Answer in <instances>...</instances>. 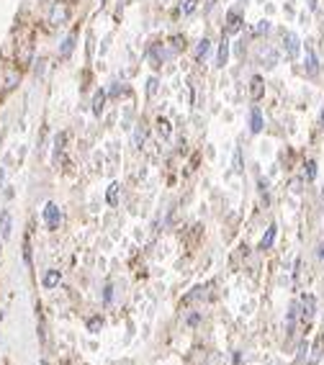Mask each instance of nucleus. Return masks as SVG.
I'll return each mask as SVG.
<instances>
[{
	"instance_id": "nucleus-10",
	"label": "nucleus",
	"mask_w": 324,
	"mask_h": 365,
	"mask_svg": "<svg viewBox=\"0 0 324 365\" xmlns=\"http://www.w3.org/2000/svg\"><path fill=\"white\" fill-rule=\"evenodd\" d=\"M157 131H159V136L170 139V134H173V129H170V121H168V118H157Z\"/></svg>"
},
{
	"instance_id": "nucleus-18",
	"label": "nucleus",
	"mask_w": 324,
	"mask_h": 365,
	"mask_svg": "<svg viewBox=\"0 0 324 365\" xmlns=\"http://www.w3.org/2000/svg\"><path fill=\"white\" fill-rule=\"evenodd\" d=\"M239 29V18H237V13H229V31H237Z\"/></svg>"
},
{
	"instance_id": "nucleus-23",
	"label": "nucleus",
	"mask_w": 324,
	"mask_h": 365,
	"mask_svg": "<svg viewBox=\"0 0 324 365\" xmlns=\"http://www.w3.org/2000/svg\"><path fill=\"white\" fill-rule=\"evenodd\" d=\"M11 229H8V216H3V234H8Z\"/></svg>"
},
{
	"instance_id": "nucleus-11",
	"label": "nucleus",
	"mask_w": 324,
	"mask_h": 365,
	"mask_svg": "<svg viewBox=\"0 0 324 365\" xmlns=\"http://www.w3.org/2000/svg\"><path fill=\"white\" fill-rule=\"evenodd\" d=\"M103 103H106V93H103V90H98V93H95V98H93V111H95V116H100Z\"/></svg>"
},
{
	"instance_id": "nucleus-13",
	"label": "nucleus",
	"mask_w": 324,
	"mask_h": 365,
	"mask_svg": "<svg viewBox=\"0 0 324 365\" xmlns=\"http://www.w3.org/2000/svg\"><path fill=\"white\" fill-rule=\"evenodd\" d=\"M227 57H229V44H227V39H224V42H221V47H219V59H216V62H219V67H224V65H227Z\"/></svg>"
},
{
	"instance_id": "nucleus-15",
	"label": "nucleus",
	"mask_w": 324,
	"mask_h": 365,
	"mask_svg": "<svg viewBox=\"0 0 324 365\" xmlns=\"http://www.w3.org/2000/svg\"><path fill=\"white\" fill-rule=\"evenodd\" d=\"M209 49H211V47H209V39H204V42L198 44V52H196V57H198V59H204V57L209 54Z\"/></svg>"
},
{
	"instance_id": "nucleus-6",
	"label": "nucleus",
	"mask_w": 324,
	"mask_h": 365,
	"mask_svg": "<svg viewBox=\"0 0 324 365\" xmlns=\"http://www.w3.org/2000/svg\"><path fill=\"white\" fill-rule=\"evenodd\" d=\"M75 42H77V31H72L65 42H62V49H59V57L62 59H67L70 54H72V49H75Z\"/></svg>"
},
{
	"instance_id": "nucleus-7",
	"label": "nucleus",
	"mask_w": 324,
	"mask_h": 365,
	"mask_svg": "<svg viewBox=\"0 0 324 365\" xmlns=\"http://www.w3.org/2000/svg\"><path fill=\"white\" fill-rule=\"evenodd\" d=\"M306 72H309V75H316V72H319V59H316V54H314L311 47H306Z\"/></svg>"
},
{
	"instance_id": "nucleus-3",
	"label": "nucleus",
	"mask_w": 324,
	"mask_h": 365,
	"mask_svg": "<svg viewBox=\"0 0 324 365\" xmlns=\"http://www.w3.org/2000/svg\"><path fill=\"white\" fill-rule=\"evenodd\" d=\"M283 44H286V52H288V57H291V59H293V57H298L301 42H298V36H296V34H291V31H283Z\"/></svg>"
},
{
	"instance_id": "nucleus-4",
	"label": "nucleus",
	"mask_w": 324,
	"mask_h": 365,
	"mask_svg": "<svg viewBox=\"0 0 324 365\" xmlns=\"http://www.w3.org/2000/svg\"><path fill=\"white\" fill-rule=\"evenodd\" d=\"M314 309H316V301H314V296H303V298H301V319H303V321H311V316H314Z\"/></svg>"
},
{
	"instance_id": "nucleus-9",
	"label": "nucleus",
	"mask_w": 324,
	"mask_h": 365,
	"mask_svg": "<svg viewBox=\"0 0 324 365\" xmlns=\"http://www.w3.org/2000/svg\"><path fill=\"white\" fill-rule=\"evenodd\" d=\"M273 242H275V227H268L265 237L260 239V250H270V247H273Z\"/></svg>"
},
{
	"instance_id": "nucleus-8",
	"label": "nucleus",
	"mask_w": 324,
	"mask_h": 365,
	"mask_svg": "<svg viewBox=\"0 0 324 365\" xmlns=\"http://www.w3.org/2000/svg\"><path fill=\"white\" fill-rule=\"evenodd\" d=\"M250 129H252V134H260L262 131V113H260V108H252V113H250Z\"/></svg>"
},
{
	"instance_id": "nucleus-26",
	"label": "nucleus",
	"mask_w": 324,
	"mask_h": 365,
	"mask_svg": "<svg viewBox=\"0 0 324 365\" xmlns=\"http://www.w3.org/2000/svg\"><path fill=\"white\" fill-rule=\"evenodd\" d=\"M321 124H324V111H321Z\"/></svg>"
},
{
	"instance_id": "nucleus-17",
	"label": "nucleus",
	"mask_w": 324,
	"mask_h": 365,
	"mask_svg": "<svg viewBox=\"0 0 324 365\" xmlns=\"http://www.w3.org/2000/svg\"><path fill=\"white\" fill-rule=\"evenodd\" d=\"M108 201H111V204H116V201H118V186H116V182H113L111 191H108Z\"/></svg>"
},
{
	"instance_id": "nucleus-20",
	"label": "nucleus",
	"mask_w": 324,
	"mask_h": 365,
	"mask_svg": "<svg viewBox=\"0 0 324 365\" xmlns=\"http://www.w3.org/2000/svg\"><path fill=\"white\" fill-rule=\"evenodd\" d=\"M196 3H198V0H188V3H186V8H183V13H191V11L196 8Z\"/></svg>"
},
{
	"instance_id": "nucleus-24",
	"label": "nucleus",
	"mask_w": 324,
	"mask_h": 365,
	"mask_svg": "<svg viewBox=\"0 0 324 365\" xmlns=\"http://www.w3.org/2000/svg\"><path fill=\"white\" fill-rule=\"evenodd\" d=\"M309 8H311V11H316V0H309Z\"/></svg>"
},
{
	"instance_id": "nucleus-25",
	"label": "nucleus",
	"mask_w": 324,
	"mask_h": 365,
	"mask_svg": "<svg viewBox=\"0 0 324 365\" xmlns=\"http://www.w3.org/2000/svg\"><path fill=\"white\" fill-rule=\"evenodd\" d=\"M319 255H321V257H324V245H321V247H319Z\"/></svg>"
},
{
	"instance_id": "nucleus-21",
	"label": "nucleus",
	"mask_w": 324,
	"mask_h": 365,
	"mask_svg": "<svg viewBox=\"0 0 324 365\" xmlns=\"http://www.w3.org/2000/svg\"><path fill=\"white\" fill-rule=\"evenodd\" d=\"M88 327H90V329H93V332H95V329H98V327H100V319H90V321H88Z\"/></svg>"
},
{
	"instance_id": "nucleus-5",
	"label": "nucleus",
	"mask_w": 324,
	"mask_h": 365,
	"mask_svg": "<svg viewBox=\"0 0 324 365\" xmlns=\"http://www.w3.org/2000/svg\"><path fill=\"white\" fill-rule=\"evenodd\" d=\"M59 280H62V273H59V270H47V273H44V278H42V286L52 291V288H57V286H59Z\"/></svg>"
},
{
	"instance_id": "nucleus-14",
	"label": "nucleus",
	"mask_w": 324,
	"mask_h": 365,
	"mask_svg": "<svg viewBox=\"0 0 324 365\" xmlns=\"http://www.w3.org/2000/svg\"><path fill=\"white\" fill-rule=\"evenodd\" d=\"M321 347H324V339L319 337V339L314 342V355H311V362H316V360L321 357Z\"/></svg>"
},
{
	"instance_id": "nucleus-1",
	"label": "nucleus",
	"mask_w": 324,
	"mask_h": 365,
	"mask_svg": "<svg viewBox=\"0 0 324 365\" xmlns=\"http://www.w3.org/2000/svg\"><path fill=\"white\" fill-rule=\"evenodd\" d=\"M70 18V6L65 3V0H57V3L49 8V16H47V24L52 26V29H57L59 24H65Z\"/></svg>"
},
{
	"instance_id": "nucleus-12",
	"label": "nucleus",
	"mask_w": 324,
	"mask_h": 365,
	"mask_svg": "<svg viewBox=\"0 0 324 365\" xmlns=\"http://www.w3.org/2000/svg\"><path fill=\"white\" fill-rule=\"evenodd\" d=\"M250 95H252V100H257V98L262 95V80H260V77H252V88H250Z\"/></svg>"
},
{
	"instance_id": "nucleus-16",
	"label": "nucleus",
	"mask_w": 324,
	"mask_h": 365,
	"mask_svg": "<svg viewBox=\"0 0 324 365\" xmlns=\"http://www.w3.org/2000/svg\"><path fill=\"white\" fill-rule=\"evenodd\" d=\"M306 177H309V180H314V177H316V165H314L311 159L306 162Z\"/></svg>"
},
{
	"instance_id": "nucleus-22",
	"label": "nucleus",
	"mask_w": 324,
	"mask_h": 365,
	"mask_svg": "<svg viewBox=\"0 0 324 365\" xmlns=\"http://www.w3.org/2000/svg\"><path fill=\"white\" fill-rule=\"evenodd\" d=\"M268 29H270V24H268V21H262V24L257 26V31H260V34H262V31H268Z\"/></svg>"
},
{
	"instance_id": "nucleus-2",
	"label": "nucleus",
	"mask_w": 324,
	"mask_h": 365,
	"mask_svg": "<svg viewBox=\"0 0 324 365\" xmlns=\"http://www.w3.org/2000/svg\"><path fill=\"white\" fill-rule=\"evenodd\" d=\"M44 221H47V227L54 232V229H59V221H62V214H59V206L54 204V201H49L47 206H44Z\"/></svg>"
},
{
	"instance_id": "nucleus-19",
	"label": "nucleus",
	"mask_w": 324,
	"mask_h": 365,
	"mask_svg": "<svg viewBox=\"0 0 324 365\" xmlns=\"http://www.w3.org/2000/svg\"><path fill=\"white\" fill-rule=\"evenodd\" d=\"M234 170H242V152L234 154Z\"/></svg>"
}]
</instances>
